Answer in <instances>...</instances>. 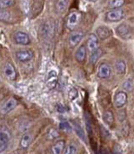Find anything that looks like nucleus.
I'll return each instance as SVG.
<instances>
[{
	"label": "nucleus",
	"instance_id": "nucleus-1",
	"mask_svg": "<svg viewBox=\"0 0 134 154\" xmlns=\"http://www.w3.org/2000/svg\"><path fill=\"white\" fill-rule=\"evenodd\" d=\"M81 18H82V14L81 13L77 12V11H73V12H71L70 14L68 15L67 17V21H66V25H67V28L69 30H74L76 28V26L79 24L80 21H81Z\"/></svg>",
	"mask_w": 134,
	"mask_h": 154
},
{
	"label": "nucleus",
	"instance_id": "nucleus-2",
	"mask_svg": "<svg viewBox=\"0 0 134 154\" xmlns=\"http://www.w3.org/2000/svg\"><path fill=\"white\" fill-rule=\"evenodd\" d=\"M17 106V101L14 98H10L7 100H5L1 108H0V113L2 115H6L8 113H10L13 109H14V108Z\"/></svg>",
	"mask_w": 134,
	"mask_h": 154
},
{
	"label": "nucleus",
	"instance_id": "nucleus-3",
	"mask_svg": "<svg viewBox=\"0 0 134 154\" xmlns=\"http://www.w3.org/2000/svg\"><path fill=\"white\" fill-rule=\"evenodd\" d=\"M16 58L20 62H28L34 57V53L31 49H20L15 53Z\"/></svg>",
	"mask_w": 134,
	"mask_h": 154
},
{
	"label": "nucleus",
	"instance_id": "nucleus-4",
	"mask_svg": "<svg viewBox=\"0 0 134 154\" xmlns=\"http://www.w3.org/2000/svg\"><path fill=\"white\" fill-rule=\"evenodd\" d=\"M116 32L121 38H124V39H128V38H132L133 36L132 28L128 24H125V23H122L121 25H119L116 28Z\"/></svg>",
	"mask_w": 134,
	"mask_h": 154
},
{
	"label": "nucleus",
	"instance_id": "nucleus-5",
	"mask_svg": "<svg viewBox=\"0 0 134 154\" xmlns=\"http://www.w3.org/2000/svg\"><path fill=\"white\" fill-rule=\"evenodd\" d=\"M4 75L6 78H8L11 81H14L17 78V72L16 69L14 68V66L10 63V62H6L5 65L4 66V69H3Z\"/></svg>",
	"mask_w": 134,
	"mask_h": 154
},
{
	"label": "nucleus",
	"instance_id": "nucleus-6",
	"mask_svg": "<svg viewBox=\"0 0 134 154\" xmlns=\"http://www.w3.org/2000/svg\"><path fill=\"white\" fill-rule=\"evenodd\" d=\"M13 40L16 44L19 45H28L31 42L30 37L27 33L23 32H16L13 34Z\"/></svg>",
	"mask_w": 134,
	"mask_h": 154
},
{
	"label": "nucleus",
	"instance_id": "nucleus-7",
	"mask_svg": "<svg viewBox=\"0 0 134 154\" xmlns=\"http://www.w3.org/2000/svg\"><path fill=\"white\" fill-rule=\"evenodd\" d=\"M124 17V11L122 9H113L106 14V20L109 22H117Z\"/></svg>",
	"mask_w": 134,
	"mask_h": 154
},
{
	"label": "nucleus",
	"instance_id": "nucleus-8",
	"mask_svg": "<svg viewBox=\"0 0 134 154\" xmlns=\"http://www.w3.org/2000/svg\"><path fill=\"white\" fill-rule=\"evenodd\" d=\"M127 93L124 91H118L115 96V106L118 109L123 108L127 102Z\"/></svg>",
	"mask_w": 134,
	"mask_h": 154
},
{
	"label": "nucleus",
	"instance_id": "nucleus-9",
	"mask_svg": "<svg viewBox=\"0 0 134 154\" xmlns=\"http://www.w3.org/2000/svg\"><path fill=\"white\" fill-rule=\"evenodd\" d=\"M112 73V69L110 67V66L106 63H102L97 70V76L101 79H106L108 77H110Z\"/></svg>",
	"mask_w": 134,
	"mask_h": 154
},
{
	"label": "nucleus",
	"instance_id": "nucleus-10",
	"mask_svg": "<svg viewBox=\"0 0 134 154\" xmlns=\"http://www.w3.org/2000/svg\"><path fill=\"white\" fill-rule=\"evenodd\" d=\"M83 38V32L81 31H77V32H71L70 36H69V45L73 48L76 45H78L80 43V41Z\"/></svg>",
	"mask_w": 134,
	"mask_h": 154
},
{
	"label": "nucleus",
	"instance_id": "nucleus-11",
	"mask_svg": "<svg viewBox=\"0 0 134 154\" xmlns=\"http://www.w3.org/2000/svg\"><path fill=\"white\" fill-rule=\"evenodd\" d=\"M87 48L90 53L98 49V38L96 34L92 33L89 35L87 41Z\"/></svg>",
	"mask_w": 134,
	"mask_h": 154
},
{
	"label": "nucleus",
	"instance_id": "nucleus-12",
	"mask_svg": "<svg viewBox=\"0 0 134 154\" xmlns=\"http://www.w3.org/2000/svg\"><path fill=\"white\" fill-rule=\"evenodd\" d=\"M46 83L47 88L50 89V90H53L55 87V85L57 83V74H56L55 71L52 70L47 74Z\"/></svg>",
	"mask_w": 134,
	"mask_h": 154
},
{
	"label": "nucleus",
	"instance_id": "nucleus-13",
	"mask_svg": "<svg viewBox=\"0 0 134 154\" xmlns=\"http://www.w3.org/2000/svg\"><path fill=\"white\" fill-rule=\"evenodd\" d=\"M9 140H10V136L8 134V133H5L4 131L1 130L0 131V153L4 152L9 144Z\"/></svg>",
	"mask_w": 134,
	"mask_h": 154
},
{
	"label": "nucleus",
	"instance_id": "nucleus-14",
	"mask_svg": "<svg viewBox=\"0 0 134 154\" xmlns=\"http://www.w3.org/2000/svg\"><path fill=\"white\" fill-rule=\"evenodd\" d=\"M41 33L45 38H51L54 34V24L51 22H46L41 27Z\"/></svg>",
	"mask_w": 134,
	"mask_h": 154
},
{
	"label": "nucleus",
	"instance_id": "nucleus-15",
	"mask_svg": "<svg viewBox=\"0 0 134 154\" xmlns=\"http://www.w3.org/2000/svg\"><path fill=\"white\" fill-rule=\"evenodd\" d=\"M111 35H112V31L106 26H100L97 29V36L100 39H106L109 38Z\"/></svg>",
	"mask_w": 134,
	"mask_h": 154
},
{
	"label": "nucleus",
	"instance_id": "nucleus-16",
	"mask_svg": "<svg viewBox=\"0 0 134 154\" xmlns=\"http://www.w3.org/2000/svg\"><path fill=\"white\" fill-rule=\"evenodd\" d=\"M65 149V142L64 140L57 141L51 148L53 154H63Z\"/></svg>",
	"mask_w": 134,
	"mask_h": 154
},
{
	"label": "nucleus",
	"instance_id": "nucleus-17",
	"mask_svg": "<svg viewBox=\"0 0 134 154\" xmlns=\"http://www.w3.org/2000/svg\"><path fill=\"white\" fill-rule=\"evenodd\" d=\"M32 142V134L31 133H26L22 135V139H21V142H20V146L22 149H28L30 144Z\"/></svg>",
	"mask_w": 134,
	"mask_h": 154
},
{
	"label": "nucleus",
	"instance_id": "nucleus-18",
	"mask_svg": "<svg viewBox=\"0 0 134 154\" xmlns=\"http://www.w3.org/2000/svg\"><path fill=\"white\" fill-rule=\"evenodd\" d=\"M86 53H87V49L86 47L84 45H82L81 47H79V48L77 49L76 53H75V58L79 63H82L85 61L86 58Z\"/></svg>",
	"mask_w": 134,
	"mask_h": 154
},
{
	"label": "nucleus",
	"instance_id": "nucleus-19",
	"mask_svg": "<svg viewBox=\"0 0 134 154\" xmlns=\"http://www.w3.org/2000/svg\"><path fill=\"white\" fill-rule=\"evenodd\" d=\"M115 67L117 74H119V75H124L126 72V64L123 60H117L115 62Z\"/></svg>",
	"mask_w": 134,
	"mask_h": 154
},
{
	"label": "nucleus",
	"instance_id": "nucleus-20",
	"mask_svg": "<svg viewBox=\"0 0 134 154\" xmlns=\"http://www.w3.org/2000/svg\"><path fill=\"white\" fill-rule=\"evenodd\" d=\"M103 55V51L100 49V48H98V49H97L96 51H94V52H92L91 53V55H90V57H89V61H90V63L91 64H95V63H97V61L101 57V56Z\"/></svg>",
	"mask_w": 134,
	"mask_h": 154
},
{
	"label": "nucleus",
	"instance_id": "nucleus-21",
	"mask_svg": "<svg viewBox=\"0 0 134 154\" xmlns=\"http://www.w3.org/2000/svg\"><path fill=\"white\" fill-rule=\"evenodd\" d=\"M78 149L77 146L74 143H70L67 146H65V149L63 154H77Z\"/></svg>",
	"mask_w": 134,
	"mask_h": 154
},
{
	"label": "nucleus",
	"instance_id": "nucleus-22",
	"mask_svg": "<svg viewBox=\"0 0 134 154\" xmlns=\"http://www.w3.org/2000/svg\"><path fill=\"white\" fill-rule=\"evenodd\" d=\"M109 3V6L113 9H120L121 6L124 5V0H111L108 2Z\"/></svg>",
	"mask_w": 134,
	"mask_h": 154
},
{
	"label": "nucleus",
	"instance_id": "nucleus-23",
	"mask_svg": "<svg viewBox=\"0 0 134 154\" xmlns=\"http://www.w3.org/2000/svg\"><path fill=\"white\" fill-rule=\"evenodd\" d=\"M11 19V14L8 11H5L4 9L0 8V21L3 22H8Z\"/></svg>",
	"mask_w": 134,
	"mask_h": 154
},
{
	"label": "nucleus",
	"instance_id": "nucleus-24",
	"mask_svg": "<svg viewBox=\"0 0 134 154\" xmlns=\"http://www.w3.org/2000/svg\"><path fill=\"white\" fill-rule=\"evenodd\" d=\"M14 4H15V2L13 0H0V8L5 10V8L11 7Z\"/></svg>",
	"mask_w": 134,
	"mask_h": 154
},
{
	"label": "nucleus",
	"instance_id": "nucleus-25",
	"mask_svg": "<svg viewBox=\"0 0 134 154\" xmlns=\"http://www.w3.org/2000/svg\"><path fill=\"white\" fill-rule=\"evenodd\" d=\"M59 128L61 131L65 132V133H69L72 131V126L68 122H61L59 124Z\"/></svg>",
	"mask_w": 134,
	"mask_h": 154
},
{
	"label": "nucleus",
	"instance_id": "nucleus-26",
	"mask_svg": "<svg viewBox=\"0 0 134 154\" xmlns=\"http://www.w3.org/2000/svg\"><path fill=\"white\" fill-rule=\"evenodd\" d=\"M68 1H58L56 3V8L59 12H64L67 8Z\"/></svg>",
	"mask_w": 134,
	"mask_h": 154
},
{
	"label": "nucleus",
	"instance_id": "nucleus-27",
	"mask_svg": "<svg viewBox=\"0 0 134 154\" xmlns=\"http://www.w3.org/2000/svg\"><path fill=\"white\" fill-rule=\"evenodd\" d=\"M124 88L127 91H133L134 88V82L132 79H128L124 83Z\"/></svg>",
	"mask_w": 134,
	"mask_h": 154
},
{
	"label": "nucleus",
	"instance_id": "nucleus-28",
	"mask_svg": "<svg viewBox=\"0 0 134 154\" xmlns=\"http://www.w3.org/2000/svg\"><path fill=\"white\" fill-rule=\"evenodd\" d=\"M104 120L106 121V124L112 125V123H113V121H114V116H113V115H112L110 112H106V113L104 115Z\"/></svg>",
	"mask_w": 134,
	"mask_h": 154
},
{
	"label": "nucleus",
	"instance_id": "nucleus-29",
	"mask_svg": "<svg viewBox=\"0 0 134 154\" xmlns=\"http://www.w3.org/2000/svg\"><path fill=\"white\" fill-rule=\"evenodd\" d=\"M75 130H76V134H77V135L84 141V140H85L84 133H83V130L81 128V126H80L79 125H75Z\"/></svg>",
	"mask_w": 134,
	"mask_h": 154
},
{
	"label": "nucleus",
	"instance_id": "nucleus-30",
	"mask_svg": "<svg viewBox=\"0 0 134 154\" xmlns=\"http://www.w3.org/2000/svg\"><path fill=\"white\" fill-rule=\"evenodd\" d=\"M59 136V134H58V133L55 131V130H54V129H51L50 130V132L48 133V138L49 139H55V138H56V137H58Z\"/></svg>",
	"mask_w": 134,
	"mask_h": 154
}]
</instances>
